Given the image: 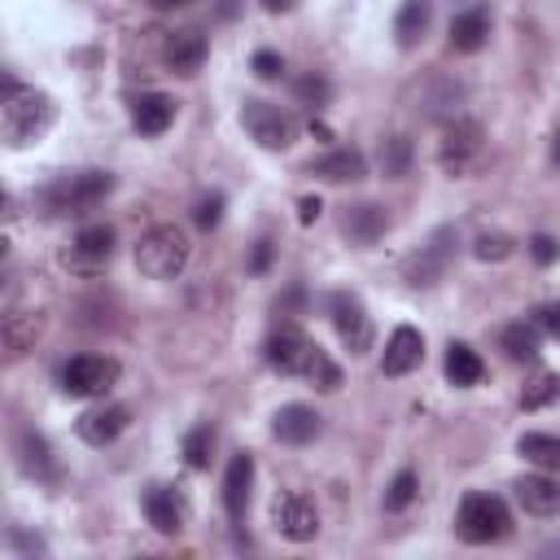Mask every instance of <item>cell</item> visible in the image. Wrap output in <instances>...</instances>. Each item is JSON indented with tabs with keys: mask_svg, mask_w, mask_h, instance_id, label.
Returning <instances> with one entry per match:
<instances>
[{
	"mask_svg": "<svg viewBox=\"0 0 560 560\" xmlns=\"http://www.w3.org/2000/svg\"><path fill=\"white\" fill-rule=\"evenodd\" d=\"M57 118L52 96L35 92V88H18L4 74V101H0V136L9 149H26L31 140H39Z\"/></svg>",
	"mask_w": 560,
	"mask_h": 560,
	"instance_id": "1",
	"label": "cell"
},
{
	"mask_svg": "<svg viewBox=\"0 0 560 560\" xmlns=\"http://www.w3.org/2000/svg\"><path fill=\"white\" fill-rule=\"evenodd\" d=\"M114 192V175L109 171H74V175H57L52 184L39 188V210L61 219V214H88L92 206H101Z\"/></svg>",
	"mask_w": 560,
	"mask_h": 560,
	"instance_id": "2",
	"label": "cell"
},
{
	"mask_svg": "<svg viewBox=\"0 0 560 560\" xmlns=\"http://www.w3.org/2000/svg\"><path fill=\"white\" fill-rule=\"evenodd\" d=\"M188 267V236L175 223H158L136 241V271L149 280H175Z\"/></svg>",
	"mask_w": 560,
	"mask_h": 560,
	"instance_id": "3",
	"label": "cell"
},
{
	"mask_svg": "<svg viewBox=\"0 0 560 560\" xmlns=\"http://www.w3.org/2000/svg\"><path fill=\"white\" fill-rule=\"evenodd\" d=\"M455 534H459L464 542H472V547L499 542V538L512 534V512H508V503H503L499 494H477V490H472V494L459 499Z\"/></svg>",
	"mask_w": 560,
	"mask_h": 560,
	"instance_id": "4",
	"label": "cell"
},
{
	"mask_svg": "<svg viewBox=\"0 0 560 560\" xmlns=\"http://www.w3.org/2000/svg\"><path fill=\"white\" fill-rule=\"evenodd\" d=\"M486 153V131L477 118H451L438 140V162L446 175H468Z\"/></svg>",
	"mask_w": 560,
	"mask_h": 560,
	"instance_id": "5",
	"label": "cell"
},
{
	"mask_svg": "<svg viewBox=\"0 0 560 560\" xmlns=\"http://www.w3.org/2000/svg\"><path fill=\"white\" fill-rule=\"evenodd\" d=\"M241 122H245V131H249L262 149H271V153L289 149V144H293V136H298L293 114H289V109H280V105H271V101H258V96L241 105Z\"/></svg>",
	"mask_w": 560,
	"mask_h": 560,
	"instance_id": "6",
	"label": "cell"
},
{
	"mask_svg": "<svg viewBox=\"0 0 560 560\" xmlns=\"http://www.w3.org/2000/svg\"><path fill=\"white\" fill-rule=\"evenodd\" d=\"M455 245H459V236H455V228H438L407 262H402V280L407 284H416V289H429V284H438L442 276H446V267H451V258H455Z\"/></svg>",
	"mask_w": 560,
	"mask_h": 560,
	"instance_id": "7",
	"label": "cell"
},
{
	"mask_svg": "<svg viewBox=\"0 0 560 560\" xmlns=\"http://www.w3.org/2000/svg\"><path fill=\"white\" fill-rule=\"evenodd\" d=\"M328 319H332V328H337V337H341V346L350 354H368L372 350V315H368L359 293L337 289L328 298Z\"/></svg>",
	"mask_w": 560,
	"mask_h": 560,
	"instance_id": "8",
	"label": "cell"
},
{
	"mask_svg": "<svg viewBox=\"0 0 560 560\" xmlns=\"http://www.w3.org/2000/svg\"><path fill=\"white\" fill-rule=\"evenodd\" d=\"M118 359L109 354H74L66 368H61V389L70 398H101L114 381H118Z\"/></svg>",
	"mask_w": 560,
	"mask_h": 560,
	"instance_id": "9",
	"label": "cell"
},
{
	"mask_svg": "<svg viewBox=\"0 0 560 560\" xmlns=\"http://www.w3.org/2000/svg\"><path fill=\"white\" fill-rule=\"evenodd\" d=\"M109 258H114V228H105V223L83 228V232L70 241V249L61 254V262H66L70 271H83V276L105 271Z\"/></svg>",
	"mask_w": 560,
	"mask_h": 560,
	"instance_id": "10",
	"label": "cell"
},
{
	"mask_svg": "<svg viewBox=\"0 0 560 560\" xmlns=\"http://www.w3.org/2000/svg\"><path fill=\"white\" fill-rule=\"evenodd\" d=\"M262 354H267V363H271L276 372H284V376H302L306 363H311V354H315V341H311L302 328L280 324V328L267 337Z\"/></svg>",
	"mask_w": 560,
	"mask_h": 560,
	"instance_id": "11",
	"label": "cell"
},
{
	"mask_svg": "<svg viewBox=\"0 0 560 560\" xmlns=\"http://www.w3.org/2000/svg\"><path fill=\"white\" fill-rule=\"evenodd\" d=\"M271 525H276L289 542H311V538L319 534V512H315V503H311L306 494L289 490V494H280V499L271 503Z\"/></svg>",
	"mask_w": 560,
	"mask_h": 560,
	"instance_id": "12",
	"label": "cell"
},
{
	"mask_svg": "<svg viewBox=\"0 0 560 560\" xmlns=\"http://www.w3.org/2000/svg\"><path fill=\"white\" fill-rule=\"evenodd\" d=\"M420 359H424V337H420V328L398 324V328L389 332V341H385L381 372H385V376H407V372L420 368Z\"/></svg>",
	"mask_w": 560,
	"mask_h": 560,
	"instance_id": "13",
	"label": "cell"
},
{
	"mask_svg": "<svg viewBox=\"0 0 560 560\" xmlns=\"http://www.w3.org/2000/svg\"><path fill=\"white\" fill-rule=\"evenodd\" d=\"M512 490L529 516H556L560 512V477L556 472H542V468L525 472V477H516Z\"/></svg>",
	"mask_w": 560,
	"mask_h": 560,
	"instance_id": "14",
	"label": "cell"
},
{
	"mask_svg": "<svg viewBox=\"0 0 560 560\" xmlns=\"http://www.w3.org/2000/svg\"><path fill=\"white\" fill-rule=\"evenodd\" d=\"M319 411L315 407H306V402H289V407H280L276 416H271V433L284 442V446H306V442H315L319 438Z\"/></svg>",
	"mask_w": 560,
	"mask_h": 560,
	"instance_id": "15",
	"label": "cell"
},
{
	"mask_svg": "<svg viewBox=\"0 0 560 560\" xmlns=\"http://www.w3.org/2000/svg\"><path fill=\"white\" fill-rule=\"evenodd\" d=\"M341 232H346L354 245H376V241L389 232V210L376 206V201L346 206V210H341Z\"/></svg>",
	"mask_w": 560,
	"mask_h": 560,
	"instance_id": "16",
	"label": "cell"
},
{
	"mask_svg": "<svg viewBox=\"0 0 560 560\" xmlns=\"http://www.w3.org/2000/svg\"><path fill=\"white\" fill-rule=\"evenodd\" d=\"M127 429V407L118 402H105V407H92L74 420V433L88 442V446H109L118 433Z\"/></svg>",
	"mask_w": 560,
	"mask_h": 560,
	"instance_id": "17",
	"label": "cell"
},
{
	"mask_svg": "<svg viewBox=\"0 0 560 560\" xmlns=\"http://www.w3.org/2000/svg\"><path fill=\"white\" fill-rule=\"evenodd\" d=\"M144 516L158 534H179L184 521H188V503L171 486H149L144 490Z\"/></svg>",
	"mask_w": 560,
	"mask_h": 560,
	"instance_id": "18",
	"label": "cell"
},
{
	"mask_svg": "<svg viewBox=\"0 0 560 560\" xmlns=\"http://www.w3.org/2000/svg\"><path fill=\"white\" fill-rule=\"evenodd\" d=\"M175 96H166V92H144V96H136L131 101V127L140 131V136H162L171 122H175Z\"/></svg>",
	"mask_w": 560,
	"mask_h": 560,
	"instance_id": "19",
	"label": "cell"
},
{
	"mask_svg": "<svg viewBox=\"0 0 560 560\" xmlns=\"http://www.w3.org/2000/svg\"><path fill=\"white\" fill-rule=\"evenodd\" d=\"M249 486H254V455H232L228 459V472H223V508L232 521H245V508H249Z\"/></svg>",
	"mask_w": 560,
	"mask_h": 560,
	"instance_id": "20",
	"label": "cell"
},
{
	"mask_svg": "<svg viewBox=\"0 0 560 560\" xmlns=\"http://www.w3.org/2000/svg\"><path fill=\"white\" fill-rule=\"evenodd\" d=\"M311 175H319L324 184H354V179L368 175V158L346 144V149H332V153L315 158V162H311Z\"/></svg>",
	"mask_w": 560,
	"mask_h": 560,
	"instance_id": "21",
	"label": "cell"
},
{
	"mask_svg": "<svg viewBox=\"0 0 560 560\" xmlns=\"http://www.w3.org/2000/svg\"><path fill=\"white\" fill-rule=\"evenodd\" d=\"M162 57L175 74H197L206 61V35L201 31H175V35H166Z\"/></svg>",
	"mask_w": 560,
	"mask_h": 560,
	"instance_id": "22",
	"label": "cell"
},
{
	"mask_svg": "<svg viewBox=\"0 0 560 560\" xmlns=\"http://www.w3.org/2000/svg\"><path fill=\"white\" fill-rule=\"evenodd\" d=\"M13 451H18V468H22L26 477H35V481H57V459H52V451H48V442H44L39 433L22 429Z\"/></svg>",
	"mask_w": 560,
	"mask_h": 560,
	"instance_id": "23",
	"label": "cell"
},
{
	"mask_svg": "<svg viewBox=\"0 0 560 560\" xmlns=\"http://www.w3.org/2000/svg\"><path fill=\"white\" fill-rule=\"evenodd\" d=\"M429 22H433V0H402L394 13V39L402 48H416L429 35Z\"/></svg>",
	"mask_w": 560,
	"mask_h": 560,
	"instance_id": "24",
	"label": "cell"
},
{
	"mask_svg": "<svg viewBox=\"0 0 560 560\" xmlns=\"http://www.w3.org/2000/svg\"><path fill=\"white\" fill-rule=\"evenodd\" d=\"M490 39V13L486 9H464L451 18V48L455 52H477Z\"/></svg>",
	"mask_w": 560,
	"mask_h": 560,
	"instance_id": "25",
	"label": "cell"
},
{
	"mask_svg": "<svg viewBox=\"0 0 560 560\" xmlns=\"http://www.w3.org/2000/svg\"><path fill=\"white\" fill-rule=\"evenodd\" d=\"M481 372H486V363L477 359L472 346H464V341H451V346H446V381H451V385L468 389V385L481 381Z\"/></svg>",
	"mask_w": 560,
	"mask_h": 560,
	"instance_id": "26",
	"label": "cell"
},
{
	"mask_svg": "<svg viewBox=\"0 0 560 560\" xmlns=\"http://www.w3.org/2000/svg\"><path fill=\"white\" fill-rule=\"evenodd\" d=\"M35 332H39L35 311H4V350H9V359L26 354L35 346Z\"/></svg>",
	"mask_w": 560,
	"mask_h": 560,
	"instance_id": "27",
	"label": "cell"
},
{
	"mask_svg": "<svg viewBox=\"0 0 560 560\" xmlns=\"http://www.w3.org/2000/svg\"><path fill=\"white\" fill-rule=\"evenodd\" d=\"M499 346H503V354L512 359V363H534L538 359V324H508L503 332H499Z\"/></svg>",
	"mask_w": 560,
	"mask_h": 560,
	"instance_id": "28",
	"label": "cell"
},
{
	"mask_svg": "<svg viewBox=\"0 0 560 560\" xmlns=\"http://www.w3.org/2000/svg\"><path fill=\"white\" fill-rule=\"evenodd\" d=\"M516 451H521L534 468L560 472V433H525V438L516 442Z\"/></svg>",
	"mask_w": 560,
	"mask_h": 560,
	"instance_id": "29",
	"label": "cell"
},
{
	"mask_svg": "<svg viewBox=\"0 0 560 560\" xmlns=\"http://www.w3.org/2000/svg\"><path fill=\"white\" fill-rule=\"evenodd\" d=\"M560 398V372H534L525 385H521V407L525 411H542Z\"/></svg>",
	"mask_w": 560,
	"mask_h": 560,
	"instance_id": "30",
	"label": "cell"
},
{
	"mask_svg": "<svg viewBox=\"0 0 560 560\" xmlns=\"http://www.w3.org/2000/svg\"><path fill=\"white\" fill-rule=\"evenodd\" d=\"M210 451H214V433H210V424H197V429H188L184 433V459H188V468H210Z\"/></svg>",
	"mask_w": 560,
	"mask_h": 560,
	"instance_id": "31",
	"label": "cell"
},
{
	"mask_svg": "<svg viewBox=\"0 0 560 560\" xmlns=\"http://www.w3.org/2000/svg\"><path fill=\"white\" fill-rule=\"evenodd\" d=\"M293 96H298V105H311V109H324L328 101H332V83L324 79V74H302L298 83H293Z\"/></svg>",
	"mask_w": 560,
	"mask_h": 560,
	"instance_id": "32",
	"label": "cell"
},
{
	"mask_svg": "<svg viewBox=\"0 0 560 560\" xmlns=\"http://www.w3.org/2000/svg\"><path fill=\"white\" fill-rule=\"evenodd\" d=\"M407 166H411V144H407L402 136L381 140V171H385L389 179H402V175H407Z\"/></svg>",
	"mask_w": 560,
	"mask_h": 560,
	"instance_id": "33",
	"label": "cell"
},
{
	"mask_svg": "<svg viewBox=\"0 0 560 560\" xmlns=\"http://www.w3.org/2000/svg\"><path fill=\"white\" fill-rule=\"evenodd\" d=\"M302 376H306L315 389H324V394H332V389L341 385V368H337L319 346H315V354H311V363H306V372H302Z\"/></svg>",
	"mask_w": 560,
	"mask_h": 560,
	"instance_id": "34",
	"label": "cell"
},
{
	"mask_svg": "<svg viewBox=\"0 0 560 560\" xmlns=\"http://www.w3.org/2000/svg\"><path fill=\"white\" fill-rule=\"evenodd\" d=\"M472 254H477L481 262H503V258L516 254V241H512L508 232H481V236L472 241Z\"/></svg>",
	"mask_w": 560,
	"mask_h": 560,
	"instance_id": "35",
	"label": "cell"
},
{
	"mask_svg": "<svg viewBox=\"0 0 560 560\" xmlns=\"http://www.w3.org/2000/svg\"><path fill=\"white\" fill-rule=\"evenodd\" d=\"M416 494H420V481H416V472H411V468H402V472L389 481V490H385V512H402Z\"/></svg>",
	"mask_w": 560,
	"mask_h": 560,
	"instance_id": "36",
	"label": "cell"
},
{
	"mask_svg": "<svg viewBox=\"0 0 560 560\" xmlns=\"http://www.w3.org/2000/svg\"><path fill=\"white\" fill-rule=\"evenodd\" d=\"M219 219H223V192H210V197H201V201L192 206V223H197L201 232L219 228Z\"/></svg>",
	"mask_w": 560,
	"mask_h": 560,
	"instance_id": "37",
	"label": "cell"
},
{
	"mask_svg": "<svg viewBox=\"0 0 560 560\" xmlns=\"http://www.w3.org/2000/svg\"><path fill=\"white\" fill-rule=\"evenodd\" d=\"M249 66H254V74H258V79H267V83H276V79L284 74V57H280V52H271V48L254 52V61H249Z\"/></svg>",
	"mask_w": 560,
	"mask_h": 560,
	"instance_id": "38",
	"label": "cell"
},
{
	"mask_svg": "<svg viewBox=\"0 0 560 560\" xmlns=\"http://www.w3.org/2000/svg\"><path fill=\"white\" fill-rule=\"evenodd\" d=\"M534 324H538V332H547V337H556V341H560V302L538 306V311H534Z\"/></svg>",
	"mask_w": 560,
	"mask_h": 560,
	"instance_id": "39",
	"label": "cell"
},
{
	"mask_svg": "<svg viewBox=\"0 0 560 560\" xmlns=\"http://www.w3.org/2000/svg\"><path fill=\"white\" fill-rule=\"evenodd\" d=\"M529 254H534V262H542V267H551L556 258H560V245L547 236V232H538L534 241H529Z\"/></svg>",
	"mask_w": 560,
	"mask_h": 560,
	"instance_id": "40",
	"label": "cell"
},
{
	"mask_svg": "<svg viewBox=\"0 0 560 560\" xmlns=\"http://www.w3.org/2000/svg\"><path fill=\"white\" fill-rule=\"evenodd\" d=\"M9 542L18 547V551H26V556H44L48 547H44V538H31V534H22V529H13L9 534Z\"/></svg>",
	"mask_w": 560,
	"mask_h": 560,
	"instance_id": "41",
	"label": "cell"
},
{
	"mask_svg": "<svg viewBox=\"0 0 560 560\" xmlns=\"http://www.w3.org/2000/svg\"><path fill=\"white\" fill-rule=\"evenodd\" d=\"M271 267V241L262 236L258 245H254V258H249V271H267Z\"/></svg>",
	"mask_w": 560,
	"mask_h": 560,
	"instance_id": "42",
	"label": "cell"
},
{
	"mask_svg": "<svg viewBox=\"0 0 560 560\" xmlns=\"http://www.w3.org/2000/svg\"><path fill=\"white\" fill-rule=\"evenodd\" d=\"M319 210H324V206H319V197H302V201H298V219H302V223H315V219H319Z\"/></svg>",
	"mask_w": 560,
	"mask_h": 560,
	"instance_id": "43",
	"label": "cell"
},
{
	"mask_svg": "<svg viewBox=\"0 0 560 560\" xmlns=\"http://www.w3.org/2000/svg\"><path fill=\"white\" fill-rule=\"evenodd\" d=\"M262 9L267 13H289V9H298V0H262Z\"/></svg>",
	"mask_w": 560,
	"mask_h": 560,
	"instance_id": "44",
	"label": "cell"
},
{
	"mask_svg": "<svg viewBox=\"0 0 560 560\" xmlns=\"http://www.w3.org/2000/svg\"><path fill=\"white\" fill-rule=\"evenodd\" d=\"M219 13H223V18H232V13H236V0H219Z\"/></svg>",
	"mask_w": 560,
	"mask_h": 560,
	"instance_id": "45",
	"label": "cell"
},
{
	"mask_svg": "<svg viewBox=\"0 0 560 560\" xmlns=\"http://www.w3.org/2000/svg\"><path fill=\"white\" fill-rule=\"evenodd\" d=\"M149 4H158V9H175V4H184V0H149Z\"/></svg>",
	"mask_w": 560,
	"mask_h": 560,
	"instance_id": "46",
	"label": "cell"
},
{
	"mask_svg": "<svg viewBox=\"0 0 560 560\" xmlns=\"http://www.w3.org/2000/svg\"><path fill=\"white\" fill-rule=\"evenodd\" d=\"M551 153H556V162H560V131H556V149H551Z\"/></svg>",
	"mask_w": 560,
	"mask_h": 560,
	"instance_id": "47",
	"label": "cell"
}]
</instances>
